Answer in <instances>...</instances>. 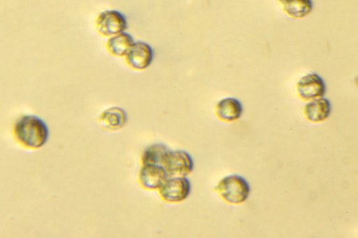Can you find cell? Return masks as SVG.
Masks as SVG:
<instances>
[{
  "label": "cell",
  "mask_w": 358,
  "mask_h": 238,
  "mask_svg": "<svg viewBox=\"0 0 358 238\" xmlns=\"http://www.w3.org/2000/svg\"><path fill=\"white\" fill-rule=\"evenodd\" d=\"M13 133L16 141L23 147L36 150L47 143L50 130L46 122L35 114H24L14 123Z\"/></svg>",
  "instance_id": "6da1fadb"
},
{
  "label": "cell",
  "mask_w": 358,
  "mask_h": 238,
  "mask_svg": "<svg viewBox=\"0 0 358 238\" xmlns=\"http://www.w3.org/2000/svg\"><path fill=\"white\" fill-rule=\"evenodd\" d=\"M296 89L299 97L305 101L322 97L326 86L322 78L316 73H309L297 82Z\"/></svg>",
  "instance_id": "52a82bcc"
},
{
  "label": "cell",
  "mask_w": 358,
  "mask_h": 238,
  "mask_svg": "<svg viewBox=\"0 0 358 238\" xmlns=\"http://www.w3.org/2000/svg\"><path fill=\"white\" fill-rule=\"evenodd\" d=\"M169 177L165 168L157 165H143L138 174L141 185L150 190L159 189Z\"/></svg>",
  "instance_id": "ba28073f"
},
{
  "label": "cell",
  "mask_w": 358,
  "mask_h": 238,
  "mask_svg": "<svg viewBox=\"0 0 358 238\" xmlns=\"http://www.w3.org/2000/svg\"><path fill=\"white\" fill-rule=\"evenodd\" d=\"M285 12L294 18H301L308 15L313 9L311 0H287L283 3Z\"/></svg>",
  "instance_id": "5bb4252c"
},
{
  "label": "cell",
  "mask_w": 358,
  "mask_h": 238,
  "mask_svg": "<svg viewBox=\"0 0 358 238\" xmlns=\"http://www.w3.org/2000/svg\"><path fill=\"white\" fill-rule=\"evenodd\" d=\"M303 112L308 121L313 123L321 122L327 119L330 114V102L323 97L313 99L306 104Z\"/></svg>",
  "instance_id": "30bf717a"
},
{
  "label": "cell",
  "mask_w": 358,
  "mask_h": 238,
  "mask_svg": "<svg viewBox=\"0 0 358 238\" xmlns=\"http://www.w3.org/2000/svg\"><path fill=\"white\" fill-rule=\"evenodd\" d=\"M215 190L224 201L233 204L244 202L250 191L248 182L243 177L236 174L222 179Z\"/></svg>",
  "instance_id": "7a4b0ae2"
},
{
  "label": "cell",
  "mask_w": 358,
  "mask_h": 238,
  "mask_svg": "<svg viewBox=\"0 0 358 238\" xmlns=\"http://www.w3.org/2000/svg\"><path fill=\"white\" fill-rule=\"evenodd\" d=\"M127 121V114L120 107H111L103 111L98 118L99 125L108 131L121 129Z\"/></svg>",
  "instance_id": "9c48e42d"
},
{
  "label": "cell",
  "mask_w": 358,
  "mask_h": 238,
  "mask_svg": "<svg viewBox=\"0 0 358 238\" xmlns=\"http://www.w3.org/2000/svg\"><path fill=\"white\" fill-rule=\"evenodd\" d=\"M164 168L169 177H186L193 170L194 161L185 150H171Z\"/></svg>",
  "instance_id": "8992f818"
},
{
  "label": "cell",
  "mask_w": 358,
  "mask_h": 238,
  "mask_svg": "<svg viewBox=\"0 0 358 238\" xmlns=\"http://www.w3.org/2000/svg\"><path fill=\"white\" fill-rule=\"evenodd\" d=\"M95 27L96 31L102 36L111 37L124 32L127 28V21L122 13L108 10L98 15Z\"/></svg>",
  "instance_id": "3957f363"
},
{
  "label": "cell",
  "mask_w": 358,
  "mask_h": 238,
  "mask_svg": "<svg viewBox=\"0 0 358 238\" xmlns=\"http://www.w3.org/2000/svg\"><path fill=\"white\" fill-rule=\"evenodd\" d=\"M282 4H283L287 0H278Z\"/></svg>",
  "instance_id": "9a60e30c"
},
{
  "label": "cell",
  "mask_w": 358,
  "mask_h": 238,
  "mask_svg": "<svg viewBox=\"0 0 358 238\" xmlns=\"http://www.w3.org/2000/svg\"><path fill=\"white\" fill-rule=\"evenodd\" d=\"M243 112L241 102L234 98L220 100L215 106V114L222 121L231 122L238 119Z\"/></svg>",
  "instance_id": "8fae6325"
},
{
  "label": "cell",
  "mask_w": 358,
  "mask_h": 238,
  "mask_svg": "<svg viewBox=\"0 0 358 238\" xmlns=\"http://www.w3.org/2000/svg\"><path fill=\"white\" fill-rule=\"evenodd\" d=\"M154 59V51L152 47L143 41L134 42L127 54L125 62L134 70H142L148 68Z\"/></svg>",
  "instance_id": "5b68a950"
},
{
  "label": "cell",
  "mask_w": 358,
  "mask_h": 238,
  "mask_svg": "<svg viewBox=\"0 0 358 238\" xmlns=\"http://www.w3.org/2000/svg\"><path fill=\"white\" fill-rule=\"evenodd\" d=\"M170 151L163 143L152 144L145 149L141 157L142 163L164 167Z\"/></svg>",
  "instance_id": "4fadbf2b"
},
{
  "label": "cell",
  "mask_w": 358,
  "mask_h": 238,
  "mask_svg": "<svg viewBox=\"0 0 358 238\" xmlns=\"http://www.w3.org/2000/svg\"><path fill=\"white\" fill-rule=\"evenodd\" d=\"M134 43L133 37L124 31L110 37L106 43V47L112 56L122 57L127 54Z\"/></svg>",
  "instance_id": "7c38bea8"
},
{
  "label": "cell",
  "mask_w": 358,
  "mask_h": 238,
  "mask_svg": "<svg viewBox=\"0 0 358 238\" xmlns=\"http://www.w3.org/2000/svg\"><path fill=\"white\" fill-rule=\"evenodd\" d=\"M191 192V183L186 177H169L159 188L162 198L168 202L185 200Z\"/></svg>",
  "instance_id": "277c9868"
}]
</instances>
